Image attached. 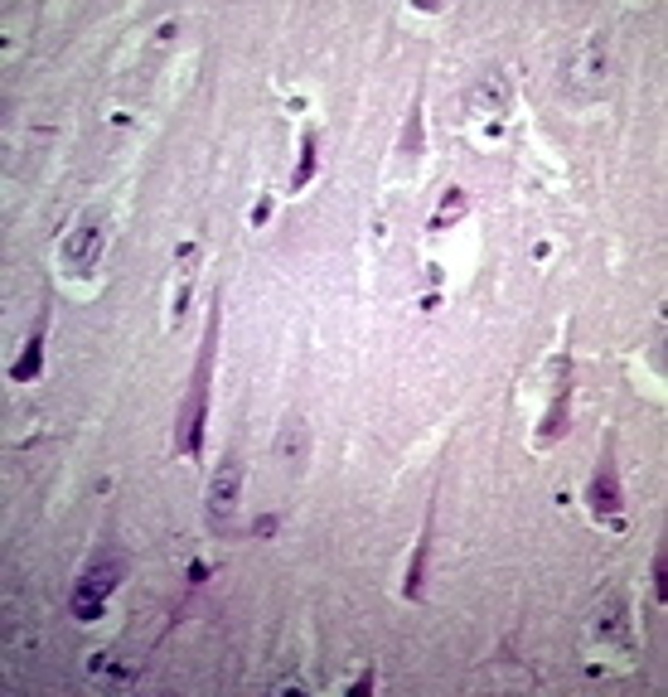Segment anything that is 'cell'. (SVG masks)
<instances>
[{"instance_id":"obj_4","label":"cell","mask_w":668,"mask_h":697,"mask_svg":"<svg viewBox=\"0 0 668 697\" xmlns=\"http://www.w3.org/2000/svg\"><path fill=\"white\" fill-rule=\"evenodd\" d=\"M117 581H121V557H98L88 571H82V581L73 586V620H98L102 616V606H107V596L117 591Z\"/></svg>"},{"instance_id":"obj_15","label":"cell","mask_w":668,"mask_h":697,"mask_svg":"<svg viewBox=\"0 0 668 697\" xmlns=\"http://www.w3.org/2000/svg\"><path fill=\"white\" fill-rule=\"evenodd\" d=\"M310 175H316V131H306V141H300V170L291 180V190H306Z\"/></svg>"},{"instance_id":"obj_5","label":"cell","mask_w":668,"mask_h":697,"mask_svg":"<svg viewBox=\"0 0 668 697\" xmlns=\"http://www.w3.org/2000/svg\"><path fill=\"white\" fill-rule=\"evenodd\" d=\"M571 363L567 353L548 363V412H542V426H538V446H552L562 431H567V408H571Z\"/></svg>"},{"instance_id":"obj_9","label":"cell","mask_w":668,"mask_h":697,"mask_svg":"<svg viewBox=\"0 0 668 697\" xmlns=\"http://www.w3.org/2000/svg\"><path fill=\"white\" fill-rule=\"evenodd\" d=\"M509 107V82L504 78H479L470 88V117L475 121H499Z\"/></svg>"},{"instance_id":"obj_8","label":"cell","mask_w":668,"mask_h":697,"mask_svg":"<svg viewBox=\"0 0 668 697\" xmlns=\"http://www.w3.org/2000/svg\"><path fill=\"white\" fill-rule=\"evenodd\" d=\"M591 630H596L601 644H611V649L630 654V610H625L620 591H611V596L601 601V610H596V620H591Z\"/></svg>"},{"instance_id":"obj_3","label":"cell","mask_w":668,"mask_h":697,"mask_svg":"<svg viewBox=\"0 0 668 697\" xmlns=\"http://www.w3.org/2000/svg\"><path fill=\"white\" fill-rule=\"evenodd\" d=\"M102 243H107V214L102 209H82L78 223L64 233V247H59V267L68 276H88L102 257Z\"/></svg>"},{"instance_id":"obj_6","label":"cell","mask_w":668,"mask_h":697,"mask_svg":"<svg viewBox=\"0 0 668 697\" xmlns=\"http://www.w3.org/2000/svg\"><path fill=\"white\" fill-rule=\"evenodd\" d=\"M620 504H625V489H620V475H615V465H611V455L601 461V470L591 475V485H587V508H591V518H620Z\"/></svg>"},{"instance_id":"obj_17","label":"cell","mask_w":668,"mask_h":697,"mask_svg":"<svg viewBox=\"0 0 668 697\" xmlns=\"http://www.w3.org/2000/svg\"><path fill=\"white\" fill-rule=\"evenodd\" d=\"M654 596H659V601L668 596V586H664V553L654 557Z\"/></svg>"},{"instance_id":"obj_13","label":"cell","mask_w":668,"mask_h":697,"mask_svg":"<svg viewBox=\"0 0 668 697\" xmlns=\"http://www.w3.org/2000/svg\"><path fill=\"white\" fill-rule=\"evenodd\" d=\"M426 557H432V528H426V533H422V543H416V553H412V562H407V577H402V596H407V601H416V596H422Z\"/></svg>"},{"instance_id":"obj_7","label":"cell","mask_w":668,"mask_h":697,"mask_svg":"<svg viewBox=\"0 0 668 697\" xmlns=\"http://www.w3.org/2000/svg\"><path fill=\"white\" fill-rule=\"evenodd\" d=\"M237 485H243V465H237V455H223L214 480H208V518H214V524H223L237 508Z\"/></svg>"},{"instance_id":"obj_14","label":"cell","mask_w":668,"mask_h":697,"mask_svg":"<svg viewBox=\"0 0 668 697\" xmlns=\"http://www.w3.org/2000/svg\"><path fill=\"white\" fill-rule=\"evenodd\" d=\"M461 214H465V190H451V194L441 199V209H436V218H432V233H441V228L455 223Z\"/></svg>"},{"instance_id":"obj_12","label":"cell","mask_w":668,"mask_h":697,"mask_svg":"<svg viewBox=\"0 0 668 697\" xmlns=\"http://www.w3.org/2000/svg\"><path fill=\"white\" fill-rule=\"evenodd\" d=\"M277 455L281 465H291V470H300V461H306V422L300 417H286L277 431Z\"/></svg>"},{"instance_id":"obj_2","label":"cell","mask_w":668,"mask_h":697,"mask_svg":"<svg viewBox=\"0 0 668 697\" xmlns=\"http://www.w3.org/2000/svg\"><path fill=\"white\" fill-rule=\"evenodd\" d=\"M605 29H587V39H581L577 49H571L567 59V73H562V88H567L571 102H596L605 92V64H611V44H605Z\"/></svg>"},{"instance_id":"obj_11","label":"cell","mask_w":668,"mask_h":697,"mask_svg":"<svg viewBox=\"0 0 668 697\" xmlns=\"http://www.w3.org/2000/svg\"><path fill=\"white\" fill-rule=\"evenodd\" d=\"M44 330H49V315H39L35 320V335L25 339L20 359L10 363V378H15V383H35L39 378V363H44Z\"/></svg>"},{"instance_id":"obj_16","label":"cell","mask_w":668,"mask_h":697,"mask_svg":"<svg viewBox=\"0 0 668 697\" xmlns=\"http://www.w3.org/2000/svg\"><path fill=\"white\" fill-rule=\"evenodd\" d=\"M416 151H422V107H412V117H407V131H402V160L416 165Z\"/></svg>"},{"instance_id":"obj_1","label":"cell","mask_w":668,"mask_h":697,"mask_svg":"<svg viewBox=\"0 0 668 697\" xmlns=\"http://www.w3.org/2000/svg\"><path fill=\"white\" fill-rule=\"evenodd\" d=\"M214 345H218V296H214V315H208L204 345H200V363H194L190 398H184L180 417H175V451H184V455H200V451H204V417H208V373H214Z\"/></svg>"},{"instance_id":"obj_10","label":"cell","mask_w":668,"mask_h":697,"mask_svg":"<svg viewBox=\"0 0 668 697\" xmlns=\"http://www.w3.org/2000/svg\"><path fill=\"white\" fill-rule=\"evenodd\" d=\"M194 267H200V243H184L180 257H175V291H170V325L184 320V306H190V286H194Z\"/></svg>"}]
</instances>
